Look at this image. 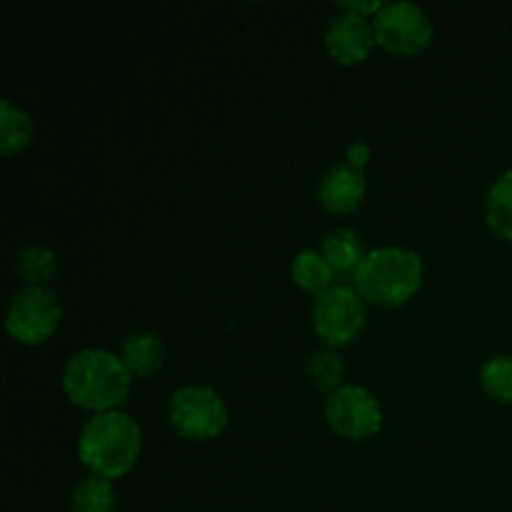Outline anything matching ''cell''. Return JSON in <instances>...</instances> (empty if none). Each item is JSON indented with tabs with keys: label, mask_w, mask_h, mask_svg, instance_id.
Masks as SVG:
<instances>
[{
	"label": "cell",
	"mask_w": 512,
	"mask_h": 512,
	"mask_svg": "<svg viewBox=\"0 0 512 512\" xmlns=\"http://www.w3.org/2000/svg\"><path fill=\"white\" fill-rule=\"evenodd\" d=\"M365 190H368V180L363 170L350 168L348 163H333L320 175L315 195L328 213L348 215L360 208Z\"/></svg>",
	"instance_id": "30bf717a"
},
{
	"label": "cell",
	"mask_w": 512,
	"mask_h": 512,
	"mask_svg": "<svg viewBox=\"0 0 512 512\" xmlns=\"http://www.w3.org/2000/svg\"><path fill=\"white\" fill-rule=\"evenodd\" d=\"M370 160V145L365 140H355V143L348 145L345 150V163L355 170H363Z\"/></svg>",
	"instance_id": "44dd1931"
},
{
	"label": "cell",
	"mask_w": 512,
	"mask_h": 512,
	"mask_svg": "<svg viewBox=\"0 0 512 512\" xmlns=\"http://www.w3.org/2000/svg\"><path fill=\"white\" fill-rule=\"evenodd\" d=\"M320 253L325 255V260H328L338 278L353 280L368 250H365L363 238L355 230L333 228L320 238Z\"/></svg>",
	"instance_id": "7c38bea8"
},
{
	"label": "cell",
	"mask_w": 512,
	"mask_h": 512,
	"mask_svg": "<svg viewBox=\"0 0 512 512\" xmlns=\"http://www.w3.org/2000/svg\"><path fill=\"white\" fill-rule=\"evenodd\" d=\"M133 375L118 353L103 348H83L70 355L63 365L60 385L73 405L93 413L118 410L128 398Z\"/></svg>",
	"instance_id": "6da1fadb"
},
{
	"label": "cell",
	"mask_w": 512,
	"mask_h": 512,
	"mask_svg": "<svg viewBox=\"0 0 512 512\" xmlns=\"http://www.w3.org/2000/svg\"><path fill=\"white\" fill-rule=\"evenodd\" d=\"M375 40L380 48L400 58H413L423 53L435 35V25L428 10L413 0H393L373 18Z\"/></svg>",
	"instance_id": "8992f818"
},
{
	"label": "cell",
	"mask_w": 512,
	"mask_h": 512,
	"mask_svg": "<svg viewBox=\"0 0 512 512\" xmlns=\"http://www.w3.org/2000/svg\"><path fill=\"white\" fill-rule=\"evenodd\" d=\"M168 420L178 435L188 440H210L228 425V405L223 395L203 383L180 385L168 403Z\"/></svg>",
	"instance_id": "5b68a950"
},
{
	"label": "cell",
	"mask_w": 512,
	"mask_h": 512,
	"mask_svg": "<svg viewBox=\"0 0 512 512\" xmlns=\"http://www.w3.org/2000/svg\"><path fill=\"white\" fill-rule=\"evenodd\" d=\"M383 0H338V10H345V13H355L360 18L373 20L375 15L383 10Z\"/></svg>",
	"instance_id": "ffe728a7"
},
{
	"label": "cell",
	"mask_w": 512,
	"mask_h": 512,
	"mask_svg": "<svg viewBox=\"0 0 512 512\" xmlns=\"http://www.w3.org/2000/svg\"><path fill=\"white\" fill-rule=\"evenodd\" d=\"M63 308L55 293L45 285H23L10 298L5 313V330L23 345H40L60 328Z\"/></svg>",
	"instance_id": "52a82bcc"
},
{
	"label": "cell",
	"mask_w": 512,
	"mask_h": 512,
	"mask_svg": "<svg viewBox=\"0 0 512 512\" xmlns=\"http://www.w3.org/2000/svg\"><path fill=\"white\" fill-rule=\"evenodd\" d=\"M143 445L140 425L123 410L93 413L78 433V458L100 478L118 480L135 465Z\"/></svg>",
	"instance_id": "7a4b0ae2"
},
{
	"label": "cell",
	"mask_w": 512,
	"mask_h": 512,
	"mask_svg": "<svg viewBox=\"0 0 512 512\" xmlns=\"http://www.w3.org/2000/svg\"><path fill=\"white\" fill-rule=\"evenodd\" d=\"M120 360L133 378H148L165 363V343L150 330H133L120 345Z\"/></svg>",
	"instance_id": "8fae6325"
},
{
	"label": "cell",
	"mask_w": 512,
	"mask_h": 512,
	"mask_svg": "<svg viewBox=\"0 0 512 512\" xmlns=\"http://www.w3.org/2000/svg\"><path fill=\"white\" fill-rule=\"evenodd\" d=\"M15 273L25 280V285H45L58 273L55 253L45 243H25L15 250Z\"/></svg>",
	"instance_id": "4fadbf2b"
},
{
	"label": "cell",
	"mask_w": 512,
	"mask_h": 512,
	"mask_svg": "<svg viewBox=\"0 0 512 512\" xmlns=\"http://www.w3.org/2000/svg\"><path fill=\"white\" fill-rule=\"evenodd\" d=\"M115 505H118V493H115L113 480L93 473L80 478L70 493L73 512H115Z\"/></svg>",
	"instance_id": "9a60e30c"
},
{
	"label": "cell",
	"mask_w": 512,
	"mask_h": 512,
	"mask_svg": "<svg viewBox=\"0 0 512 512\" xmlns=\"http://www.w3.org/2000/svg\"><path fill=\"white\" fill-rule=\"evenodd\" d=\"M485 218L495 235L512 240V168L493 180L485 195Z\"/></svg>",
	"instance_id": "2e32d148"
},
{
	"label": "cell",
	"mask_w": 512,
	"mask_h": 512,
	"mask_svg": "<svg viewBox=\"0 0 512 512\" xmlns=\"http://www.w3.org/2000/svg\"><path fill=\"white\" fill-rule=\"evenodd\" d=\"M323 40L330 58L340 65L363 63L378 45L373 20L360 18L355 13H345V10H340L338 15L328 20Z\"/></svg>",
	"instance_id": "9c48e42d"
},
{
	"label": "cell",
	"mask_w": 512,
	"mask_h": 512,
	"mask_svg": "<svg viewBox=\"0 0 512 512\" xmlns=\"http://www.w3.org/2000/svg\"><path fill=\"white\" fill-rule=\"evenodd\" d=\"M478 380L490 398L512 403V355H490L478 370Z\"/></svg>",
	"instance_id": "d6986e66"
},
{
	"label": "cell",
	"mask_w": 512,
	"mask_h": 512,
	"mask_svg": "<svg viewBox=\"0 0 512 512\" xmlns=\"http://www.w3.org/2000/svg\"><path fill=\"white\" fill-rule=\"evenodd\" d=\"M290 273H293V280L298 288L308 290L313 295H320L323 290H328L330 285H335V278H338L335 270L330 268L328 260H325V255L320 253V248L300 250L293 258Z\"/></svg>",
	"instance_id": "5bb4252c"
},
{
	"label": "cell",
	"mask_w": 512,
	"mask_h": 512,
	"mask_svg": "<svg viewBox=\"0 0 512 512\" xmlns=\"http://www.w3.org/2000/svg\"><path fill=\"white\" fill-rule=\"evenodd\" d=\"M305 373H308L313 388L325 390V393L330 395L333 390H338L340 385H345V360L340 358L333 348L315 350V353H310L308 360H305Z\"/></svg>",
	"instance_id": "ac0fdd59"
},
{
	"label": "cell",
	"mask_w": 512,
	"mask_h": 512,
	"mask_svg": "<svg viewBox=\"0 0 512 512\" xmlns=\"http://www.w3.org/2000/svg\"><path fill=\"white\" fill-rule=\"evenodd\" d=\"M425 263L420 253L403 245H380L368 250L363 265L353 275V285L365 303L395 308L423 288Z\"/></svg>",
	"instance_id": "3957f363"
},
{
	"label": "cell",
	"mask_w": 512,
	"mask_h": 512,
	"mask_svg": "<svg viewBox=\"0 0 512 512\" xmlns=\"http://www.w3.org/2000/svg\"><path fill=\"white\" fill-rule=\"evenodd\" d=\"M365 300L355 290L353 283H335L320 295H315L310 305V323L315 335L328 348H343L353 343L365 328Z\"/></svg>",
	"instance_id": "277c9868"
},
{
	"label": "cell",
	"mask_w": 512,
	"mask_h": 512,
	"mask_svg": "<svg viewBox=\"0 0 512 512\" xmlns=\"http://www.w3.org/2000/svg\"><path fill=\"white\" fill-rule=\"evenodd\" d=\"M33 140V120L13 100H0V153L10 155L23 150Z\"/></svg>",
	"instance_id": "e0dca14e"
},
{
	"label": "cell",
	"mask_w": 512,
	"mask_h": 512,
	"mask_svg": "<svg viewBox=\"0 0 512 512\" xmlns=\"http://www.w3.org/2000/svg\"><path fill=\"white\" fill-rule=\"evenodd\" d=\"M323 415L330 428L345 440H368L383 428V408L380 400L368 388L355 383L340 385L325 398Z\"/></svg>",
	"instance_id": "ba28073f"
}]
</instances>
